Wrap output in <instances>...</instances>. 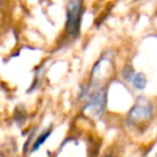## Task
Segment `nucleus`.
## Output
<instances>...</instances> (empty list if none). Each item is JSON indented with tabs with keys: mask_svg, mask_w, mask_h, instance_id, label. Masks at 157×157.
<instances>
[{
	"mask_svg": "<svg viewBox=\"0 0 157 157\" xmlns=\"http://www.w3.org/2000/svg\"><path fill=\"white\" fill-rule=\"evenodd\" d=\"M105 103H107V92L104 88H99L88 97V102L85 107V110L93 117H101L102 113L104 112Z\"/></svg>",
	"mask_w": 157,
	"mask_h": 157,
	"instance_id": "7ed1b4c3",
	"label": "nucleus"
},
{
	"mask_svg": "<svg viewBox=\"0 0 157 157\" xmlns=\"http://www.w3.org/2000/svg\"><path fill=\"white\" fill-rule=\"evenodd\" d=\"M50 132H52V129H49V130H47V131H44L40 136H38V139L36 140V142L33 144V148H32V151H36V150H38L42 145H43V142L49 137V135H50Z\"/></svg>",
	"mask_w": 157,
	"mask_h": 157,
	"instance_id": "39448f33",
	"label": "nucleus"
},
{
	"mask_svg": "<svg viewBox=\"0 0 157 157\" xmlns=\"http://www.w3.org/2000/svg\"><path fill=\"white\" fill-rule=\"evenodd\" d=\"M123 76L125 80H131L132 76H134V70L131 67H125L124 71H123Z\"/></svg>",
	"mask_w": 157,
	"mask_h": 157,
	"instance_id": "423d86ee",
	"label": "nucleus"
},
{
	"mask_svg": "<svg viewBox=\"0 0 157 157\" xmlns=\"http://www.w3.org/2000/svg\"><path fill=\"white\" fill-rule=\"evenodd\" d=\"M81 13H82V2L81 1H70L67 4L66 31L72 37H77V34L80 33Z\"/></svg>",
	"mask_w": 157,
	"mask_h": 157,
	"instance_id": "f03ea898",
	"label": "nucleus"
},
{
	"mask_svg": "<svg viewBox=\"0 0 157 157\" xmlns=\"http://www.w3.org/2000/svg\"><path fill=\"white\" fill-rule=\"evenodd\" d=\"M103 157H114V156H110V155H107V156H103Z\"/></svg>",
	"mask_w": 157,
	"mask_h": 157,
	"instance_id": "0eeeda50",
	"label": "nucleus"
},
{
	"mask_svg": "<svg viewBox=\"0 0 157 157\" xmlns=\"http://www.w3.org/2000/svg\"><path fill=\"white\" fill-rule=\"evenodd\" d=\"M152 104L145 97H139V99L135 102L128 114V120L131 124H140L147 121L152 117Z\"/></svg>",
	"mask_w": 157,
	"mask_h": 157,
	"instance_id": "f257e3e1",
	"label": "nucleus"
},
{
	"mask_svg": "<svg viewBox=\"0 0 157 157\" xmlns=\"http://www.w3.org/2000/svg\"><path fill=\"white\" fill-rule=\"evenodd\" d=\"M131 82L136 90H144L146 83H147V78L142 72H136V74H134Z\"/></svg>",
	"mask_w": 157,
	"mask_h": 157,
	"instance_id": "20e7f679",
	"label": "nucleus"
}]
</instances>
